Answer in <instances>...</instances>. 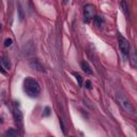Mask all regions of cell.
<instances>
[{
  "label": "cell",
  "instance_id": "obj_1",
  "mask_svg": "<svg viewBox=\"0 0 137 137\" xmlns=\"http://www.w3.org/2000/svg\"><path fill=\"white\" fill-rule=\"evenodd\" d=\"M24 91L30 98H35L40 94L41 87L39 83L32 77H27L24 80Z\"/></svg>",
  "mask_w": 137,
  "mask_h": 137
},
{
  "label": "cell",
  "instance_id": "obj_2",
  "mask_svg": "<svg viewBox=\"0 0 137 137\" xmlns=\"http://www.w3.org/2000/svg\"><path fill=\"white\" fill-rule=\"evenodd\" d=\"M117 100H118L119 104L121 105V107L124 109L125 113H128L130 115H135L136 114L134 106L132 105V103L130 102L128 99H126V96H124L122 93H118V94H117Z\"/></svg>",
  "mask_w": 137,
  "mask_h": 137
},
{
  "label": "cell",
  "instance_id": "obj_3",
  "mask_svg": "<svg viewBox=\"0 0 137 137\" xmlns=\"http://www.w3.org/2000/svg\"><path fill=\"white\" fill-rule=\"evenodd\" d=\"M119 48H120L121 53H122V55L124 56V57L129 56V54H130V43L125 38L122 37V35L119 37Z\"/></svg>",
  "mask_w": 137,
  "mask_h": 137
},
{
  "label": "cell",
  "instance_id": "obj_4",
  "mask_svg": "<svg viewBox=\"0 0 137 137\" xmlns=\"http://www.w3.org/2000/svg\"><path fill=\"white\" fill-rule=\"evenodd\" d=\"M84 15L86 23H89L94 17V7L92 4H86L84 7Z\"/></svg>",
  "mask_w": 137,
  "mask_h": 137
},
{
  "label": "cell",
  "instance_id": "obj_5",
  "mask_svg": "<svg viewBox=\"0 0 137 137\" xmlns=\"http://www.w3.org/2000/svg\"><path fill=\"white\" fill-rule=\"evenodd\" d=\"M29 65H30V68H31V69L38 71V72H41V73L45 72L44 67L41 64V62L38 61L37 59H31V60H30V61H29Z\"/></svg>",
  "mask_w": 137,
  "mask_h": 137
},
{
  "label": "cell",
  "instance_id": "obj_6",
  "mask_svg": "<svg viewBox=\"0 0 137 137\" xmlns=\"http://www.w3.org/2000/svg\"><path fill=\"white\" fill-rule=\"evenodd\" d=\"M14 119L16 121V123L19 124V125H23V120H24V117H23V113L21 111L19 108H15L14 109Z\"/></svg>",
  "mask_w": 137,
  "mask_h": 137
},
{
  "label": "cell",
  "instance_id": "obj_7",
  "mask_svg": "<svg viewBox=\"0 0 137 137\" xmlns=\"http://www.w3.org/2000/svg\"><path fill=\"white\" fill-rule=\"evenodd\" d=\"M82 69H83V71H84L85 73H87V74H92V69L90 68V65H89L88 62H86V61L82 62Z\"/></svg>",
  "mask_w": 137,
  "mask_h": 137
},
{
  "label": "cell",
  "instance_id": "obj_8",
  "mask_svg": "<svg viewBox=\"0 0 137 137\" xmlns=\"http://www.w3.org/2000/svg\"><path fill=\"white\" fill-rule=\"evenodd\" d=\"M1 65L6 71H9L10 69H11V63H10V61L7 58H2L1 59Z\"/></svg>",
  "mask_w": 137,
  "mask_h": 137
},
{
  "label": "cell",
  "instance_id": "obj_9",
  "mask_svg": "<svg viewBox=\"0 0 137 137\" xmlns=\"http://www.w3.org/2000/svg\"><path fill=\"white\" fill-rule=\"evenodd\" d=\"M7 136L8 137H18V134L15 129H9L7 131Z\"/></svg>",
  "mask_w": 137,
  "mask_h": 137
},
{
  "label": "cell",
  "instance_id": "obj_10",
  "mask_svg": "<svg viewBox=\"0 0 137 137\" xmlns=\"http://www.w3.org/2000/svg\"><path fill=\"white\" fill-rule=\"evenodd\" d=\"M131 62H132V65L135 68L136 65H137V59H136V54L134 50H132V54H131Z\"/></svg>",
  "mask_w": 137,
  "mask_h": 137
},
{
  "label": "cell",
  "instance_id": "obj_11",
  "mask_svg": "<svg viewBox=\"0 0 137 137\" xmlns=\"http://www.w3.org/2000/svg\"><path fill=\"white\" fill-rule=\"evenodd\" d=\"M73 75L75 76V78H76V80H77L79 87H83V78H82V76H80L79 74H77V73H73Z\"/></svg>",
  "mask_w": 137,
  "mask_h": 137
},
{
  "label": "cell",
  "instance_id": "obj_12",
  "mask_svg": "<svg viewBox=\"0 0 137 137\" xmlns=\"http://www.w3.org/2000/svg\"><path fill=\"white\" fill-rule=\"evenodd\" d=\"M94 22L96 23L98 26H102L103 23H104V19H103V17H101V16H94Z\"/></svg>",
  "mask_w": 137,
  "mask_h": 137
},
{
  "label": "cell",
  "instance_id": "obj_13",
  "mask_svg": "<svg viewBox=\"0 0 137 137\" xmlns=\"http://www.w3.org/2000/svg\"><path fill=\"white\" fill-rule=\"evenodd\" d=\"M13 41H12V39H6V41H4V46L6 47H10L12 45Z\"/></svg>",
  "mask_w": 137,
  "mask_h": 137
},
{
  "label": "cell",
  "instance_id": "obj_14",
  "mask_svg": "<svg viewBox=\"0 0 137 137\" xmlns=\"http://www.w3.org/2000/svg\"><path fill=\"white\" fill-rule=\"evenodd\" d=\"M121 8H122V11L124 12V14H128V6H126L125 2L121 3Z\"/></svg>",
  "mask_w": 137,
  "mask_h": 137
},
{
  "label": "cell",
  "instance_id": "obj_15",
  "mask_svg": "<svg viewBox=\"0 0 137 137\" xmlns=\"http://www.w3.org/2000/svg\"><path fill=\"white\" fill-rule=\"evenodd\" d=\"M18 13H19V19H21V22H22L24 19V14H23V11H22L21 4H18Z\"/></svg>",
  "mask_w": 137,
  "mask_h": 137
},
{
  "label": "cell",
  "instance_id": "obj_16",
  "mask_svg": "<svg viewBox=\"0 0 137 137\" xmlns=\"http://www.w3.org/2000/svg\"><path fill=\"white\" fill-rule=\"evenodd\" d=\"M60 125H61V130L63 132V134H67V131H65V126H64V123H63V121L60 119Z\"/></svg>",
  "mask_w": 137,
  "mask_h": 137
},
{
  "label": "cell",
  "instance_id": "obj_17",
  "mask_svg": "<svg viewBox=\"0 0 137 137\" xmlns=\"http://www.w3.org/2000/svg\"><path fill=\"white\" fill-rule=\"evenodd\" d=\"M86 88H87V89H91V88H92V86H91V82H90V80H86Z\"/></svg>",
  "mask_w": 137,
  "mask_h": 137
},
{
  "label": "cell",
  "instance_id": "obj_18",
  "mask_svg": "<svg viewBox=\"0 0 137 137\" xmlns=\"http://www.w3.org/2000/svg\"><path fill=\"white\" fill-rule=\"evenodd\" d=\"M49 115H50L49 107H45V109H44V116H49Z\"/></svg>",
  "mask_w": 137,
  "mask_h": 137
},
{
  "label": "cell",
  "instance_id": "obj_19",
  "mask_svg": "<svg viewBox=\"0 0 137 137\" xmlns=\"http://www.w3.org/2000/svg\"><path fill=\"white\" fill-rule=\"evenodd\" d=\"M3 68H2V65H0V72H1L2 74H6V71H4V70H2Z\"/></svg>",
  "mask_w": 137,
  "mask_h": 137
},
{
  "label": "cell",
  "instance_id": "obj_20",
  "mask_svg": "<svg viewBox=\"0 0 137 137\" xmlns=\"http://www.w3.org/2000/svg\"><path fill=\"white\" fill-rule=\"evenodd\" d=\"M0 31H1V24H0Z\"/></svg>",
  "mask_w": 137,
  "mask_h": 137
}]
</instances>
